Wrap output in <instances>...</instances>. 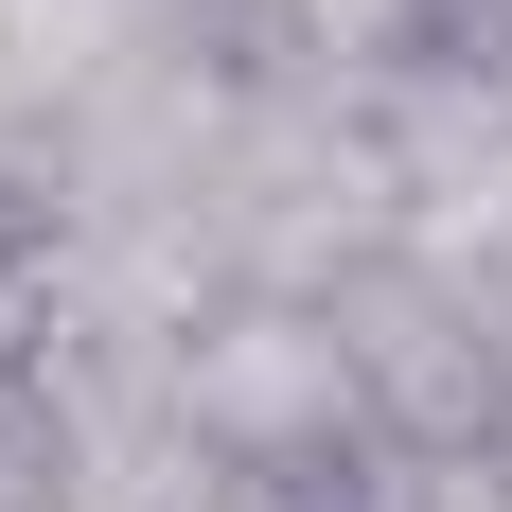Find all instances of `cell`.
<instances>
[{
	"mask_svg": "<svg viewBox=\"0 0 512 512\" xmlns=\"http://www.w3.org/2000/svg\"><path fill=\"white\" fill-rule=\"evenodd\" d=\"M389 36H407V71H442L512 124V0H389Z\"/></svg>",
	"mask_w": 512,
	"mask_h": 512,
	"instance_id": "cell-1",
	"label": "cell"
},
{
	"mask_svg": "<svg viewBox=\"0 0 512 512\" xmlns=\"http://www.w3.org/2000/svg\"><path fill=\"white\" fill-rule=\"evenodd\" d=\"M36 354H53V212L0 177V389H36Z\"/></svg>",
	"mask_w": 512,
	"mask_h": 512,
	"instance_id": "cell-2",
	"label": "cell"
}]
</instances>
